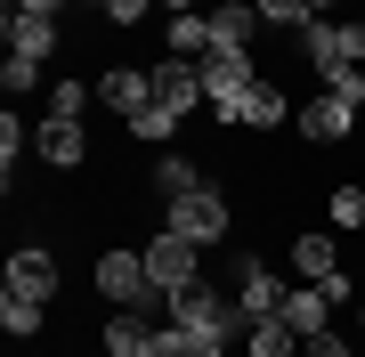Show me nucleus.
Returning <instances> with one entry per match:
<instances>
[{
	"label": "nucleus",
	"instance_id": "nucleus-1",
	"mask_svg": "<svg viewBox=\"0 0 365 357\" xmlns=\"http://www.w3.org/2000/svg\"><path fill=\"white\" fill-rule=\"evenodd\" d=\"M163 317L179 325V333H187V341H195L203 357H235V341L252 333V317L235 309V292H211V284H187L179 301L163 309Z\"/></svg>",
	"mask_w": 365,
	"mask_h": 357
},
{
	"label": "nucleus",
	"instance_id": "nucleus-2",
	"mask_svg": "<svg viewBox=\"0 0 365 357\" xmlns=\"http://www.w3.org/2000/svg\"><path fill=\"white\" fill-rule=\"evenodd\" d=\"M138 252H146V284H155L163 301H179L187 284H203V244H187V236H170V227H155Z\"/></svg>",
	"mask_w": 365,
	"mask_h": 357
},
{
	"label": "nucleus",
	"instance_id": "nucleus-3",
	"mask_svg": "<svg viewBox=\"0 0 365 357\" xmlns=\"http://www.w3.org/2000/svg\"><path fill=\"white\" fill-rule=\"evenodd\" d=\"M163 227L170 236H187V244H227V227H235V212H227V195L220 187H195V195H179V203H163Z\"/></svg>",
	"mask_w": 365,
	"mask_h": 357
},
{
	"label": "nucleus",
	"instance_id": "nucleus-4",
	"mask_svg": "<svg viewBox=\"0 0 365 357\" xmlns=\"http://www.w3.org/2000/svg\"><path fill=\"white\" fill-rule=\"evenodd\" d=\"M300 49H309V66L333 81V73L365 66V25H341V16H309V25H300Z\"/></svg>",
	"mask_w": 365,
	"mask_h": 357
},
{
	"label": "nucleus",
	"instance_id": "nucleus-5",
	"mask_svg": "<svg viewBox=\"0 0 365 357\" xmlns=\"http://www.w3.org/2000/svg\"><path fill=\"white\" fill-rule=\"evenodd\" d=\"M227 292H235V309H244L252 325H268L276 309H284V284H276V268H268V260H252V252H235V268H227Z\"/></svg>",
	"mask_w": 365,
	"mask_h": 357
},
{
	"label": "nucleus",
	"instance_id": "nucleus-6",
	"mask_svg": "<svg viewBox=\"0 0 365 357\" xmlns=\"http://www.w3.org/2000/svg\"><path fill=\"white\" fill-rule=\"evenodd\" d=\"M90 284H98L114 309H138V301H155V284H146V252H138V244H114V252L98 260V276H90Z\"/></svg>",
	"mask_w": 365,
	"mask_h": 357
},
{
	"label": "nucleus",
	"instance_id": "nucleus-7",
	"mask_svg": "<svg viewBox=\"0 0 365 357\" xmlns=\"http://www.w3.org/2000/svg\"><path fill=\"white\" fill-rule=\"evenodd\" d=\"M146 73H155V106H170L179 122L203 106V66L195 57H163V66H146Z\"/></svg>",
	"mask_w": 365,
	"mask_h": 357
},
{
	"label": "nucleus",
	"instance_id": "nucleus-8",
	"mask_svg": "<svg viewBox=\"0 0 365 357\" xmlns=\"http://www.w3.org/2000/svg\"><path fill=\"white\" fill-rule=\"evenodd\" d=\"M33 155L49 162V171H73V162H90V130H81V114H49L33 130Z\"/></svg>",
	"mask_w": 365,
	"mask_h": 357
},
{
	"label": "nucleus",
	"instance_id": "nucleus-9",
	"mask_svg": "<svg viewBox=\"0 0 365 357\" xmlns=\"http://www.w3.org/2000/svg\"><path fill=\"white\" fill-rule=\"evenodd\" d=\"M252 81H260V66H252V57H220V49H211V57H203V106L227 114L235 98L252 90Z\"/></svg>",
	"mask_w": 365,
	"mask_h": 357
},
{
	"label": "nucleus",
	"instance_id": "nucleus-10",
	"mask_svg": "<svg viewBox=\"0 0 365 357\" xmlns=\"http://www.w3.org/2000/svg\"><path fill=\"white\" fill-rule=\"evenodd\" d=\"M220 122H244V130H276V122H292V98H284V81H252L244 98H235V106L220 114Z\"/></svg>",
	"mask_w": 365,
	"mask_h": 357
},
{
	"label": "nucleus",
	"instance_id": "nucleus-11",
	"mask_svg": "<svg viewBox=\"0 0 365 357\" xmlns=\"http://www.w3.org/2000/svg\"><path fill=\"white\" fill-rule=\"evenodd\" d=\"M252 33H260L252 0H211V49L220 57H252Z\"/></svg>",
	"mask_w": 365,
	"mask_h": 357
},
{
	"label": "nucleus",
	"instance_id": "nucleus-12",
	"mask_svg": "<svg viewBox=\"0 0 365 357\" xmlns=\"http://www.w3.org/2000/svg\"><path fill=\"white\" fill-rule=\"evenodd\" d=\"M98 98H106L122 122H138L146 106H155V73H138V66H106V73H98Z\"/></svg>",
	"mask_w": 365,
	"mask_h": 357
},
{
	"label": "nucleus",
	"instance_id": "nucleus-13",
	"mask_svg": "<svg viewBox=\"0 0 365 357\" xmlns=\"http://www.w3.org/2000/svg\"><path fill=\"white\" fill-rule=\"evenodd\" d=\"M333 309H341V301H333L325 284H284V309H276V317L309 341V333H333Z\"/></svg>",
	"mask_w": 365,
	"mask_h": 357
},
{
	"label": "nucleus",
	"instance_id": "nucleus-14",
	"mask_svg": "<svg viewBox=\"0 0 365 357\" xmlns=\"http://www.w3.org/2000/svg\"><path fill=\"white\" fill-rule=\"evenodd\" d=\"M9 292L49 301V292H57V252H49V244H16V252H9Z\"/></svg>",
	"mask_w": 365,
	"mask_h": 357
},
{
	"label": "nucleus",
	"instance_id": "nucleus-15",
	"mask_svg": "<svg viewBox=\"0 0 365 357\" xmlns=\"http://www.w3.org/2000/svg\"><path fill=\"white\" fill-rule=\"evenodd\" d=\"M292 276H300V284H333V276H349V268H341V244L325 236V227L292 236Z\"/></svg>",
	"mask_w": 365,
	"mask_h": 357
},
{
	"label": "nucleus",
	"instance_id": "nucleus-16",
	"mask_svg": "<svg viewBox=\"0 0 365 357\" xmlns=\"http://www.w3.org/2000/svg\"><path fill=\"white\" fill-rule=\"evenodd\" d=\"M292 122H300V138H317V146H333V138H349V130H357V106H341V98L325 90V98H317V106H300Z\"/></svg>",
	"mask_w": 365,
	"mask_h": 357
},
{
	"label": "nucleus",
	"instance_id": "nucleus-17",
	"mask_svg": "<svg viewBox=\"0 0 365 357\" xmlns=\"http://www.w3.org/2000/svg\"><path fill=\"white\" fill-rule=\"evenodd\" d=\"M155 349V317L146 309H114L106 317V357H146Z\"/></svg>",
	"mask_w": 365,
	"mask_h": 357
},
{
	"label": "nucleus",
	"instance_id": "nucleus-18",
	"mask_svg": "<svg viewBox=\"0 0 365 357\" xmlns=\"http://www.w3.org/2000/svg\"><path fill=\"white\" fill-rule=\"evenodd\" d=\"M146 187H155L163 203H179V195H195V187H211V179H203V162H195V155H163L155 171H146Z\"/></svg>",
	"mask_w": 365,
	"mask_h": 357
},
{
	"label": "nucleus",
	"instance_id": "nucleus-19",
	"mask_svg": "<svg viewBox=\"0 0 365 357\" xmlns=\"http://www.w3.org/2000/svg\"><path fill=\"white\" fill-rule=\"evenodd\" d=\"M163 49H170V57H195V66H203V57H211V9L170 16V25H163Z\"/></svg>",
	"mask_w": 365,
	"mask_h": 357
},
{
	"label": "nucleus",
	"instance_id": "nucleus-20",
	"mask_svg": "<svg viewBox=\"0 0 365 357\" xmlns=\"http://www.w3.org/2000/svg\"><path fill=\"white\" fill-rule=\"evenodd\" d=\"M9 49L16 57H49L57 49V16H16L9 9Z\"/></svg>",
	"mask_w": 365,
	"mask_h": 357
},
{
	"label": "nucleus",
	"instance_id": "nucleus-21",
	"mask_svg": "<svg viewBox=\"0 0 365 357\" xmlns=\"http://www.w3.org/2000/svg\"><path fill=\"white\" fill-rule=\"evenodd\" d=\"M325 219L341 227V236H357V227H365V187H357V179H341L333 195H325Z\"/></svg>",
	"mask_w": 365,
	"mask_h": 357
},
{
	"label": "nucleus",
	"instance_id": "nucleus-22",
	"mask_svg": "<svg viewBox=\"0 0 365 357\" xmlns=\"http://www.w3.org/2000/svg\"><path fill=\"white\" fill-rule=\"evenodd\" d=\"M244 349H252V357H300V333H292L284 317H268V325L244 333Z\"/></svg>",
	"mask_w": 365,
	"mask_h": 357
},
{
	"label": "nucleus",
	"instance_id": "nucleus-23",
	"mask_svg": "<svg viewBox=\"0 0 365 357\" xmlns=\"http://www.w3.org/2000/svg\"><path fill=\"white\" fill-rule=\"evenodd\" d=\"M0 325H9V333H41V325H49V301H25V292H0Z\"/></svg>",
	"mask_w": 365,
	"mask_h": 357
},
{
	"label": "nucleus",
	"instance_id": "nucleus-24",
	"mask_svg": "<svg viewBox=\"0 0 365 357\" xmlns=\"http://www.w3.org/2000/svg\"><path fill=\"white\" fill-rule=\"evenodd\" d=\"M122 130H130L138 146H170V138H179V114H170V106H146L138 122H122Z\"/></svg>",
	"mask_w": 365,
	"mask_h": 357
},
{
	"label": "nucleus",
	"instance_id": "nucleus-25",
	"mask_svg": "<svg viewBox=\"0 0 365 357\" xmlns=\"http://www.w3.org/2000/svg\"><path fill=\"white\" fill-rule=\"evenodd\" d=\"M252 9H260V25H276V33H300V25H309V0H252Z\"/></svg>",
	"mask_w": 365,
	"mask_h": 357
},
{
	"label": "nucleus",
	"instance_id": "nucleus-26",
	"mask_svg": "<svg viewBox=\"0 0 365 357\" xmlns=\"http://www.w3.org/2000/svg\"><path fill=\"white\" fill-rule=\"evenodd\" d=\"M25 146H33V138H25V122L0 114V171H9V179H16V162H25Z\"/></svg>",
	"mask_w": 365,
	"mask_h": 357
},
{
	"label": "nucleus",
	"instance_id": "nucleus-27",
	"mask_svg": "<svg viewBox=\"0 0 365 357\" xmlns=\"http://www.w3.org/2000/svg\"><path fill=\"white\" fill-rule=\"evenodd\" d=\"M0 81H9V98L41 90V57H16V49H9V66H0Z\"/></svg>",
	"mask_w": 365,
	"mask_h": 357
},
{
	"label": "nucleus",
	"instance_id": "nucleus-28",
	"mask_svg": "<svg viewBox=\"0 0 365 357\" xmlns=\"http://www.w3.org/2000/svg\"><path fill=\"white\" fill-rule=\"evenodd\" d=\"M90 106V90H81V81L66 73V81H49V114H81Z\"/></svg>",
	"mask_w": 365,
	"mask_h": 357
},
{
	"label": "nucleus",
	"instance_id": "nucleus-29",
	"mask_svg": "<svg viewBox=\"0 0 365 357\" xmlns=\"http://www.w3.org/2000/svg\"><path fill=\"white\" fill-rule=\"evenodd\" d=\"M325 90L341 98V106H365V66H349V73H333V81H325Z\"/></svg>",
	"mask_w": 365,
	"mask_h": 357
},
{
	"label": "nucleus",
	"instance_id": "nucleus-30",
	"mask_svg": "<svg viewBox=\"0 0 365 357\" xmlns=\"http://www.w3.org/2000/svg\"><path fill=\"white\" fill-rule=\"evenodd\" d=\"M300 357H357V349L341 341V333H309V341H300Z\"/></svg>",
	"mask_w": 365,
	"mask_h": 357
},
{
	"label": "nucleus",
	"instance_id": "nucleus-31",
	"mask_svg": "<svg viewBox=\"0 0 365 357\" xmlns=\"http://www.w3.org/2000/svg\"><path fill=\"white\" fill-rule=\"evenodd\" d=\"M106 25H146V0H106Z\"/></svg>",
	"mask_w": 365,
	"mask_h": 357
},
{
	"label": "nucleus",
	"instance_id": "nucleus-32",
	"mask_svg": "<svg viewBox=\"0 0 365 357\" xmlns=\"http://www.w3.org/2000/svg\"><path fill=\"white\" fill-rule=\"evenodd\" d=\"M16 16H57V9H73V0H9Z\"/></svg>",
	"mask_w": 365,
	"mask_h": 357
},
{
	"label": "nucleus",
	"instance_id": "nucleus-33",
	"mask_svg": "<svg viewBox=\"0 0 365 357\" xmlns=\"http://www.w3.org/2000/svg\"><path fill=\"white\" fill-rule=\"evenodd\" d=\"M155 9H170V16H187V9H203V0H155Z\"/></svg>",
	"mask_w": 365,
	"mask_h": 357
},
{
	"label": "nucleus",
	"instance_id": "nucleus-34",
	"mask_svg": "<svg viewBox=\"0 0 365 357\" xmlns=\"http://www.w3.org/2000/svg\"><path fill=\"white\" fill-rule=\"evenodd\" d=\"M309 9H317V16H333V9H341V0H309Z\"/></svg>",
	"mask_w": 365,
	"mask_h": 357
},
{
	"label": "nucleus",
	"instance_id": "nucleus-35",
	"mask_svg": "<svg viewBox=\"0 0 365 357\" xmlns=\"http://www.w3.org/2000/svg\"><path fill=\"white\" fill-rule=\"evenodd\" d=\"M73 9H106V0H73Z\"/></svg>",
	"mask_w": 365,
	"mask_h": 357
},
{
	"label": "nucleus",
	"instance_id": "nucleus-36",
	"mask_svg": "<svg viewBox=\"0 0 365 357\" xmlns=\"http://www.w3.org/2000/svg\"><path fill=\"white\" fill-rule=\"evenodd\" d=\"M357 25H365V9H357Z\"/></svg>",
	"mask_w": 365,
	"mask_h": 357
}]
</instances>
